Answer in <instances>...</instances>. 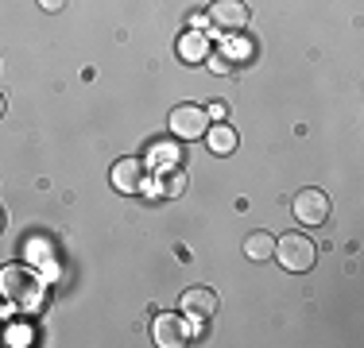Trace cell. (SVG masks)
<instances>
[{
    "instance_id": "13",
    "label": "cell",
    "mask_w": 364,
    "mask_h": 348,
    "mask_svg": "<svg viewBox=\"0 0 364 348\" xmlns=\"http://www.w3.org/2000/svg\"><path fill=\"white\" fill-rule=\"evenodd\" d=\"M182 186H186V178H182V174H171V178H167V186H163V194H167V197H175V194H182Z\"/></svg>"
},
{
    "instance_id": "18",
    "label": "cell",
    "mask_w": 364,
    "mask_h": 348,
    "mask_svg": "<svg viewBox=\"0 0 364 348\" xmlns=\"http://www.w3.org/2000/svg\"><path fill=\"white\" fill-rule=\"evenodd\" d=\"M0 229H4V209H0Z\"/></svg>"
},
{
    "instance_id": "5",
    "label": "cell",
    "mask_w": 364,
    "mask_h": 348,
    "mask_svg": "<svg viewBox=\"0 0 364 348\" xmlns=\"http://www.w3.org/2000/svg\"><path fill=\"white\" fill-rule=\"evenodd\" d=\"M326 217H329V197L318 186H306L294 194V221L299 224L314 229V224H326Z\"/></svg>"
},
{
    "instance_id": "7",
    "label": "cell",
    "mask_w": 364,
    "mask_h": 348,
    "mask_svg": "<svg viewBox=\"0 0 364 348\" xmlns=\"http://www.w3.org/2000/svg\"><path fill=\"white\" fill-rule=\"evenodd\" d=\"M178 310L186 313L190 321H210L213 313H218V294L210 290V286H190V290H182V298H178Z\"/></svg>"
},
{
    "instance_id": "16",
    "label": "cell",
    "mask_w": 364,
    "mask_h": 348,
    "mask_svg": "<svg viewBox=\"0 0 364 348\" xmlns=\"http://www.w3.org/2000/svg\"><path fill=\"white\" fill-rule=\"evenodd\" d=\"M151 155H159V163H175V151H171V147H151Z\"/></svg>"
},
{
    "instance_id": "2",
    "label": "cell",
    "mask_w": 364,
    "mask_h": 348,
    "mask_svg": "<svg viewBox=\"0 0 364 348\" xmlns=\"http://www.w3.org/2000/svg\"><path fill=\"white\" fill-rule=\"evenodd\" d=\"M272 256L279 259L283 271L302 275V271H310V267H314V259H318V244L310 240V236H302V232H287V236L275 240V251H272Z\"/></svg>"
},
{
    "instance_id": "15",
    "label": "cell",
    "mask_w": 364,
    "mask_h": 348,
    "mask_svg": "<svg viewBox=\"0 0 364 348\" xmlns=\"http://www.w3.org/2000/svg\"><path fill=\"white\" fill-rule=\"evenodd\" d=\"M205 66H210L213 74H229V58H210Z\"/></svg>"
},
{
    "instance_id": "12",
    "label": "cell",
    "mask_w": 364,
    "mask_h": 348,
    "mask_svg": "<svg viewBox=\"0 0 364 348\" xmlns=\"http://www.w3.org/2000/svg\"><path fill=\"white\" fill-rule=\"evenodd\" d=\"M245 251H248V259H272V251H275V236L272 232H252V236L245 240Z\"/></svg>"
},
{
    "instance_id": "20",
    "label": "cell",
    "mask_w": 364,
    "mask_h": 348,
    "mask_svg": "<svg viewBox=\"0 0 364 348\" xmlns=\"http://www.w3.org/2000/svg\"><path fill=\"white\" fill-rule=\"evenodd\" d=\"M0 333H4V325H0Z\"/></svg>"
},
{
    "instance_id": "10",
    "label": "cell",
    "mask_w": 364,
    "mask_h": 348,
    "mask_svg": "<svg viewBox=\"0 0 364 348\" xmlns=\"http://www.w3.org/2000/svg\"><path fill=\"white\" fill-rule=\"evenodd\" d=\"M178 58L182 62H205L210 58V39H205V31H186L178 39Z\"/></svg>"
},
{
    "instance_id": "6",
    "label": "cell",
    "mask_w": 364,
    "mask_h": 348,
    "mask_svg": "<svg viewBox=\"0 0 364 348\" xmlns=\"http://www.w3.org/2000/svg\"><path fill=\"white\" fill-rule=\"evenodd\" d=\"M210 23L221 35H237L240 28H248V4L245 0H218L210 8Z\"/></svg>"
},
{
    "instance_id": "4",
    "label": "cell",
    "mask_w": 364,
    "mask_h": 348,
    "mask_svg": "<svg viewBox=\"0 0 364 348\" xmlns=\"http://www.w3.org/2000/svg\"><path fill=\"white\" fill-rule=\"evenodd\" d=\"M171 132H175L178 139H202L205 136V128H210V116H205V109L202 104H178L175 112H171Z\"/></svg>"
},
{
    "instance_id": "19",
    "label": "cell",
    "mask_w": 364,
    "mask_h": 348,
    "mask_svg": "<svg viewBox=\"0 0 364 348\" xmlns=\"http://www.w3.org/2000/svg\"><path fill=\"white\" fill-rule=\"evenodd\" d=\"M0 116H4V97H0Z\"/></svg>"
},
{
    "instance_id": "8",
    "label": "cell",
    "mask_w": 364,
    "mask_h": 348,
    "mask_svg": "<svg viewBox=\"0 0 364 348\" xmlns=\"http://www.w3.org/2000/svg\"><path fill=\"white\" fill-rule=\"evenodd\" d=\"M112 186H117L120 194L144 190V163L140 159H120L117 167H112Z\"/></svg>"
},
{
    "instance_id": "9",
    "label": "cell",
    "mask_w": 364,
    "mask_h": 348,
    "mask_svg": "<svg viewBox=\"0 0 364 348\" xmlns=\"http://www.w3.org/2000/svg\"><path fill=\"white\" fill-rule=\"evenodd\" d=\"M23 251H28V263L36 267V271H39L43 278L58 271V259H55V248H50L47 240H28V244H23Z\"/></svg>"
},
{
    "instance_id": "1",
    "label": "cell",
    "mask_w": 364,
    "mask_h": 348,
    "mask_svg": "<svg viewBox=\"0 0 364 348\" xmlns=\"http://www.w3.org/2000/svg\"><path fill=\"white\" fill-rule=\"evenodd\" d=\"M0 302L16 313H36L47 302V278L31 263H8L0 267Z\"/></svg>"
},
{
    "instance_id": "3",
    "label": "cell",
    "mask_w": 364,
    "mask_h": 348,
    "mask_svg": "<svg viewBox=\"0 0 364 348\" xmlns=\"http://www.w3.org/2000/svg\"><path fill=\"white\" fill-rule=\"evenodd\" d=\"M151 341L159 348H182L190 341V317L186 313H159L151 321Z\"/></svg>"
},
{
    "instance_id": "17",
    "label": "cell",
    "mask_w": 364,
    "mask_h": 348,
    "mask_svg": "<svg viewBox=\"0 0 364 348\" xmlns=\"http://www.w3.org/2000/svg\"><path fill=\"white\" fill-rule=\"evenodd\" d=\"M39 4L47 8V12H63V8H66V0H39Z\"/></svg>"
},
{
    "instance_id": "14",
    "label": "cell",
    "mask_w": 364,
    "mask_h": 348,
    "mask_svg": "<svg viewBox=\"0 0 364 348\" xmlns=\"http://www.w3.org/2000/svg\"><path fill=\"white\" fill-rule=\"evenodd\" d=\"M205 116H210V120H225V116H229V109H225L221 101H213L210 109H205Z\"/></svg>"
},
{
    "instance_id": "11",
    "label": "cell",
    "mask_w": 364,
    "mask_h": 348,
    "mask_svg": "<svg viewBox=\"0 0 364 348\" xmlns=\"http://www.w3.org/2000/svg\"><path fill=\"white\" fill-rule=\"evenodd\" d=\"M205 143H210L213 155H229L237 147V132L229 124H213V128H205Z\"/></svg>"
}]
</instances>
